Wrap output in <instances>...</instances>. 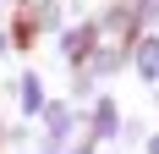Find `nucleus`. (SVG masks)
I'll list each match as a JSON object with an SVG mask.
<instances>
[{
	"mask_svg": "<svg viewBox=\"0 0 159 154\" xmlns=\"http://www.w3.org/2000/svg\"><path fill=\"white\" fill-rule=\"evenodd\" d=\"M93 50H99V22H82L66 33V61H88Z\"/></svg>",
	"mask_w": 159,
	"mask_h": 154,
	"instance_id": "f257e3e1",
	"label": "nucleus"
},
{
	"mask_svg": "<svg viewBox=\"0 0 159 154\" xmlns=\"http://www.w3.org/2000/svg\"><path fill=\"white\" fill-rule=\"evenodd\" d=\"M132 61H137V72H143V77H154V83H159V39H154V33L132 44Z\"/></svg>",
	"mask_w": 159,
	"mask_h": 154,
	"instance_id": "f03ea898",
	"label": "nucleus"
},
{
	"mask_svg": "<svg viewBox=\"0 0 159 154\" xmlns=\"http://www.w3.org/2000/svg\"><path fill=\"white\" fill-rule=\"evenodd\" d=\"M22 105H28V110H39V105H44V94H39V77H22Z\"/></svg>",
	"mask_w": 159,
	"mask_h": 154,
	"instance_id": "7ed1b4c3",
	"label": "nucleus"
},
{
	"mask_svg": "<svg viewBox=\"0 0 159 154\" xmlns=\"http://www.w3.org/2000/svg\"><path fill=\"white\" fill-rule=\"evenodd\" d=\"M0 50H6V39H0Z\"/></svg>",
	"mask_w": 159,
	"mask_h": 154,
	"instance_id": "20e7f679",
	"label": "nucleus"
},
{
	"mask_svg": "<svg viewBox=\"0 0 159 154\" xmlns=\"http://www.w3.org/2000/svg\"><path fill=\"white\" fill-rule=\"evenodd\" d=\"M0 6H6V0H0Z\"/></svg>",
	"mask_w": 159,
	"mask_h": 154,
	"instance_id": "39448f33",
	"label": "nucleus"
}]
</instances>
